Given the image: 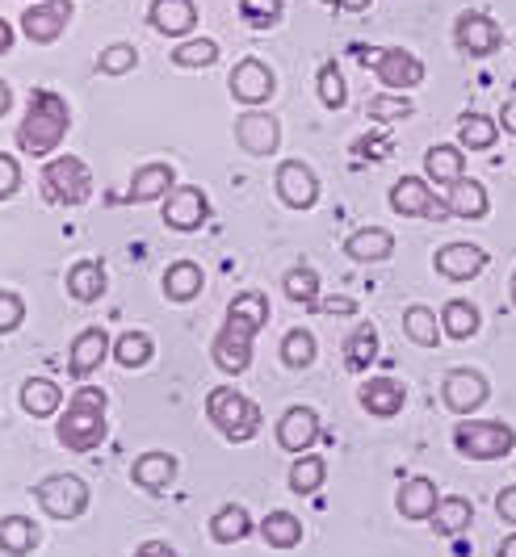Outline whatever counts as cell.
<instances>
[{"label":"cell","instance_id":"obj_53","mask_svg":"<svg viewBox=\"0 0 516 557\" xmlns=\"http://www.w3.org/2000/svg\"><path fill=\"white\" fill-rule=\"evenodd\" d=\"M13 51V26L0 17V55H9Z\"/></svg>","mask_w":516,"mask_h":557},{"label":"cell","instance_id":"obj_3","mask_svg":"<svg viewBox=\"0 0 516 557\" xmlns=\"http://www.w3.org/2000/svg\"><path fill=\"white\" fill-rule=\"evenodd\" d=\"M110 398L101 386H81L67 403V416H59L56 423V441L72 453H93L110 436V419H106Z\"/></svg>","mask_w":516,"mask_h":557},{"label":"cell","instance_id":"obj_39","mask_svg":"<svg viewBox=\"0 0 516 557\" xmlns=\"http://www.w3.org/2000/svg\"><path fill=\"white\" fill-rule=\"evenodd\" d=\"M403 332H407V339H416L420 348H437V339H441V323H437V310H429V307H407V310H403Z\"/></svg>","mask_w":516,"mask_h":557},{"label":"cell","instance_id":"obj_21","mask_svg":"<svg viewBox=\"0 0 516 557\" xmlns=\"http://www.w3.org/2000/svg\"><path fill=\"white\" fill-rule=\"evenodd\" d=\"M147 22H151V29H160L164 38H185L198 26V4L194 0H151Z\"/></svg>","mask_w":516,"mask_h":557},{"label":"cell","instance_id":"obj_23","mask_svg":"<svg viewBox=\"0 0 516 557\" xmlns=\"http://www.w3.org/2000/svg\"><path fill=\"white\" fill-rule=\"evenodd\" d=\"M131 478H135V486L147 491V495H164V491H172V482H176V457L172 453H144L135 461Z\"/></svg>","mask_w":516,"mask_h":557},{"label":"cell","instance_id":"obj_44","mask_svg":"<svg viewBox=\"0 0 516 557\" xmlns=\"http://www.w3.org/2000/svg\"><path fill=\"white\" fill-rule=\"evenodd\" d=\"M135 63H139V51H135L131 42H110V47H101V55H97V72H106V76H126V72H135Z\"/></svg>","mask_w":516,"mask_h":557},{"label":"cell","instance_id":"obj_58","mask_svg":"<svg viewBox=\"0 0 516 557\" xmlns=\"http://www.w3.org/2000/svg\"><path fill=\"white\" fill-rule=\"evenodd\" d=\"M513 302H516V273H513Z\"/></svg>","mask_w":516,"mask_h":557},{"label":"cell","instance_id":"obj_7","mask_svg":"<svg viewBox=\"0 0 516 557\" xmlns=\"http://www.w3.org/2000/svg\"><path fill=\"white\" fill-rule=\"evenodd\" d=\"M34 499L51 520H81L88 511V482L81 474H51L34 486Z\"/></svg>","mask_w":516,"mask_h":557},{"label":"cell","instance_id":"obj_50","mask_svg":"<svg viewBox=\"0 0 516 557\" xmlns=\"http://www.w3.org/2000/svg\"><path fill=\"white\" fill-rule=\"evenodd\" d=\"M495 511H500L504 524H516V486H504V491L495 495Z\"/></svg>","mask_w":516,"mask_h":557},{"label":"cell","instance_id":"obj_16","mask_svg":"<svg viewBox=\"0 0 516 557\" xmlns=\"http://www.w3.org/2000/svg\"><path fill=\"white\" fill-rule=\"evenodd\" d=\"M176 189V172L172 164H144L135 168V176H131V185L114 197V201H126V206H147V201H164V197Z\"/></svg>","mask_w":516,"mask_h":557},{"label":"cell","instance_id":"obj_24","mask_svg":"<svg viewBox=\"0 0 516 557\" xmlns=\"http://www.w3.org/2000/svg\"><path fill=\"white\" fill-rule=\"evenodd\" d=\"M344 251H348L353 260H361V264H378V260H391L395 235H391L386 226H361V231H353V235L344 239Z\"/></svg>","mask_w":516,"mask_h":557},{"label":"cell","instance_id":"obj_20","mask_svg":"<svg viewBox=\"0 0 516 557\" xmlns=\"http://www.w3.org/2000/svg\"><path fill=\"white\" fill-rule=\"evenodd\" d=\"M319 441V411L316 407H290L286 416L278 419V445L286 453H307Z\"/></svg>","mask_w":516,"mask_h":557},{"label":"cell","instance_id":"obj_25","mask_svg":"<svg viewBox=\"0 0 516 557\" xmlns=\"http://www.w3.org/2000/svg\"><path fill=\"white\" fill-rule=\"evenodd\" d=\"M425 176L437 181V185H445V189H454L462 176H466V151L462 147H450V143H437L425 151Z\"/></svg>","mask_w":516,"mask_h":557},{"label":"cell","instance_id":"obj_11","mask_svg":"<svg viewBox=\"0 0 516 557\" xmlns=\"http://www.w3.org/2000/svg\"><path fill=\"white\" fill-rule=\"evenodd\" d=\"M454 42H458L462 55L488 59L504 47V29L495 26L488 13H458V22H454Z\"/></svg>","mask_w":516,"mask_h":557},{"label":"cell","instance_id":"obj_42","mask_svg":"<svg viewBox=\"0 0 516 557\" xmlns=\"http://www.w3.org/2000/svg\"><path fill=\"white\" fill-rule=\"evenodd\" d=\"M282 289H286L290 302H298V307H316L319 302V273L316 269H290L286 281H282Z\"/></svg>","mask_w":516,"mask_h":557},{"label":"cell","instance_id":"obj_46","mask_svg":"<svg viewBox=\"0 0 516 557\" xmlns=\"http://www.w3.org/2000/svg\"><path fill=\"white\" fill-rule=\"evenodd\" d=\"M319 101L328 106V110H344V101H348V88H344V76L336 63H323L319 67Z\"/></svg>","mask_w":516,"mask_h":557},{"label":"cell","instance_id":"obj_10","mask_svg":"<svg viewBox=\"0 0 516 557\" xmlns=\"http://www.w3.org/2000/svg\"><path fill=\"white\" fill-rule=\"evenodd\" d=\"M228 88H231V97H235L239 106H248V110H260V106L273 97V88H278V76H273V67H269V63H260V59H239V63L231 67Z\"/></svg>","mask_w":516,"mask_h":557},{"label":"cell","instance_id":"obj_22","mask_svg":"<svg viewBox=\"0 0 516 557\" xmlns=\"http://www.w3.org/2000/svg\"><path fill=\"white\" fill-rule=\"evenodd\" d=\"M357 403L378 419H391L403 411V403H407V391H403V382L395 377H370V382H361L357 386Z\"/></svg>","mask_w":516,"mask_h":557},{"label":"cell","instance_id":"obj_6","mask_svg":"<svg viewBox=\"0 0 516 557\" xmlns=\"http://www.w3.org/2000/svg\"><path fill=\"white\" fill-rule=\"evenodd\" d=\"M42 189L56 206H85L93 197V172L81 156H56L42 168Z\"/></svg>","mask_w":516,"mask_h":557},{"label":"cell","instance_id":"obj_29","mask_svg":"<svg viewBox=\"0 0 516 557\" xmlns=\"http://www.w3.org/2000/svg\"><path fill=\"white\" fill-rule=\"evenodd\" d=\"M429 520H432V532H437V536H462V532L470 529V520H475V503L462 499V495L437 499Z\"/></svg>","mask_w":516,"mask_h":557},{"label":"cell","instance_id":"obj_38","mask_svg":"<svg viewBox=\"0 0 516 557\" xmlns=\"http://www.w3.org/2000/svg\"><path fill=\"white\" fill-rule=\"evenodd\" d=\"M316 357H319V344L307 327L286 332V339H282V364H286V369H311Z\"/></svg>","mask_w":516,"mask_h":557},{"label":"cell","instance_id":"obj_27","mask_svg":"<svg viewBox=\"0 0 516 557\" xmlns=\"http://www.w3.org/2000/svg\"><path fill=\"white\" fill-rule=\"evenodd\" d=\"M17 403H22L26 416L51 419V416H59V407H63V391H59V382H51V377H29V382H22Z\"/></svg>","mask_w":516,"mask_h":557},{"label":"cell","instance_id":"obj_52","mask_svg":"<svg viewBox=\"0 0 516 557\" xmlns=\"http://www.w3.org/2000/svg\"><path fill=\"white\" fill-rule=\"evenodd\" d=\"M135 557H181L172 545H164V541H144L139 549H135Z\"/></svg>","mask_w":516,"mask_h":557},{"label":"cell","instance_id":"obj_33","mask_svg":"<svg viewBox=\"0 0 516 557\" xmlns=\"http://www.w3.org/2000/svg\"><path fill=\"white\" fill-rule=\"evenodd\" d=\"M210 536H214L219 545H239V541L253 536V516H248L239 503H228V507H219V516L210 520Z\"/></svg>","mask_w":516,"mask_h":557},{"label":"cell","instance_id":"obj_47","mask_svg":"<svg viewBox=\"0 0 516 557\" xmlns=\"http://www.w3.org/2000/svg\"><path fill=\"white\" fill-rule=\"evenodd\" d=\"M373 122H400V117H411V101L400 97V92H382V97H370V106H366Z\"/></svg>","mask_w":516,"mask_h":557},{"label":"cell","instance_id":"obj_57","mask_svg":"<svg viewBox=\"0 0 516 557\" xmlns=\"http://www.w3.org/2000/svg\"><path fill=\"white\" fill-rule=\"evenodd\" d=\"M500 557H516V532H513V536H504V545H500Z\"/></svg>","mask_w":516,"mask_h":557},{"label":"cell","instance_id":"obj_54","mask_svg":"<svg viewBox=\"0 0 516 557\" xmlns=\"http://www.w3.org/2000/svg\"><path fill=\"white\" fill-rule=\"evenodd\" d=\"M500 126H504L508 135H516V97L508 101V106H504V117H500Z\"/></svg>","mask_w":516,"mask_h":557},{"label":"cell","instance_id":"obj_55","mask_svg":"<svg viewBox=\"0 0 516 557\" xmlns=\"http://www.w3.org/2000/svg\"><path fill=\"white\" fill-rule=\"evenodd\" d=\"M9 110H13V88L0 81V117H4Z\"/></svg>","mask_w":516,"mask_h":557},{"label":"cell","instance_id":"obj_1","mask_svg":"<svg viewBox=\"0 0 516 557\" xmlns=\"http://www.w3.org/2000/svg\"><path fill=\"white\" fill-rule=\"evenodd\" d=\"M265 323H269V298L260 289H244V294L231 298L228 319H223V327H219L214 344H210V357L219 364V373H228V377L248 373V364H253V339H257V332Z\"/></svg>","mask_w":516,"mask_h":557},{"label":"cell","instance_id":"obj_18","mask_svg":"<svg viewBox=\"0 0 516 557\" xmlns=\"http://www.w3.org/2000/svg\"><path fill=\"white\" fill-rule=\"evenodd\" d=\"M106 357H114V339L101 332V327H88L72 339V348H67V373L76 377V382H85L93 377Z\"/></svg>","mask_w":516,"mask_h":557},{"label":"cell","instance_id":"obj_59","mask_svg":"<svg viewBox=\"0 0 516 557\" xmlns=\"http://www.w3.org/2000/svg\"><path fill=\"white\" fill-rule=\"evenodd\" d=\"M323 4H336V0H323Z\"/></svg>","mask_w":516,"mask_h":557},{"label":"cell","instance_id":"obj_17","mask_svg":"<svg viewBox=\"0 0 516 557\" xmlns=\"http://www.w3.org/2000/svg\"><path fill=\"white\" fill-rule=\"evenodd\" d=\"M235 143H239L248 156H273L278 143H282V126H278L273 113L248 110L235 117Z\"/></svg>","mask_w":516,"mask_h":557},{"label":"cell","instance_id":"obj_56","mask_svg":"<svg viewBox=\"0 0 516 557\" xmlns=\"http://www.w3.org/2000/svg\"><path fill=\"white\" fill-rule=\"evenodd\" d=\"M341 9H348V13H361V9H370V0H336Z\"/></svg>","mask_w":516,"mask_h":557},{"label":"cell","instance_id":"obj_12","mask_svg":"<svg viewBox=\"0 0 516 557\" xmlns=\"http://www.w3.org/2000/svg\"><path fill=\"white\" fill-rule=\"evenodd\" d=\"M273 185H278V197L286 201L290 210H311L319 201V176L311 164H303V160H282L278 164V176H273Z\"/></svg>","mask_w":516,"mask_h":557},{"label":"cell","instance_id":"obj_40","mask_svg":"<svg viewBox=\"0 0 516 557\" xmlns=\"http://www.w3.org/2000/svg\"><path fill=\"white\" fill-rule=\"evenodd\" d=\"M172 63L176 67H210V63H219V42L214 38H185L172 47Z\"/></svg>","mask_w":516,"mask_h":557},{"label":"cell","instance_id":"obj_35","mask_svg":"<svg viewBox=\"0 0 516 557\" xmlns=\"http://www.w3.org/2000/svg\"><path fill=\"white\" fill-rule=\"evenodd\" d=\"M260 536H265L273 549H294V545L303 541V520L290 516V511H269V516L260 520Z\"/></svg>","mask_w":516,"mask_h":557},{"label":"cell","instance_id":"obj_49","mask_svg":"<svg viewBox=\"0 0 516 557\" xmlns=\"http://www.w3.org/2000/svg\"><path fill=\"white\" fill-rule=\"evenodd\" d=\"M17 189H22V164L9 151H0V201H9Z\"/></svg>","mask_w":516,"mask_h":557},{"label":"cell","instance_id":"obj_37","mask_svg":"<svg viewBox=\"0 0 516 557\" xmlns=\"http://www.w3.org/2000/svg\"><path fill=\"white\" fill-rule=\"evenodd\" d=\"M151 357H156V344L147 332H122L114 339V361L122 369H144Z\"/></svg>","mask_w":516,"mask_h":557},{"label":"cell","instance_id":"obj_41","mask_svg":"<svg viewBox=\"0 0 516 557\" xmlns=\"http://www.w3.org/2000/svg\"><path fill=\"white\" fill-rule=\"evenodd\" d=\"M373 357H378V332L366 323V327H357V332L348 335V344H344V364H348L353 373H361V369H370Z\"/></svg>","mask_w":516,"mask_h":557},{"label":"cell","instance_id":"obj_15","mask_svg":"<svg viewBox=\"0 0 516 557\" xmlns=\"http://www.w3.org/2000/svg\"><path fill=\"white\" fill-rule=\"evenodd\" d=\"M67 22H72V4L67 0H34L22 13V34H26L29 42L47 47V42H56L59 34L67 29Z\"/></svg>","mask_w":516,"mask_h":557},{"label":"cell","instance_id":"obj_8","mask_svg":"<svg viewBox=\"0 0 516 557\" xmlns=\"http://www.w3.org/2000/svg\"><path fill=\"white\" fill-rule=\"evenodd\" d=\"M391 210L403 219H450V206L432 194L429 176H403L391 185Z\"/></svg>","mask_w":516,"mask_h":557},{"label":"cell","instance_id":"obj_26","mask_svg":"<svg viewBox=\"0 0 516 557\" xmlns=\"http://www.w3.org/2000/svg\"><path fill=\"white\" fill-rule=\"evenodd\" d=\"M164 298L169 302H176V307H185V302H194L201 294V285H206V273H201V264H194V260H176V264H169L164 269Z\"/></svg>","mask_w":516,"mask_h":557},{"label":"cell","instance_id":"obj_4","mask_svg":"<svg viewBox=\"0 0 516 557\" xmlns=\"http://www.w3.org/2000/svg\"><path fill=\"white\" fill-rule=\"evenodd\" d=\"M206 419L214 423V432L231 441V445H244L260 432V407L239 394L235 386H214L206 394Z\"/></svg>","mask_w":516,"mask_h":557},{"label":"cell","instance_id":"obj_48","mask_svg":"<svg viewBox=\"0 0 516 557\" xmlns=\"http://www.w3.org/2000/svg\"><path fill=\"white\" fill-rule=\"evenodd\" d=\"M26 323V302L13 289H0V335H13Z\"/></svg>","mask_w":516,"mask_h":557},{"label":"cell","instance_id":"obj_51","mask_svg":"<svg viewBox=\"0 0 516 557\" xmlns=\"http://www.w3.org/2000/svg\"><path fill=\"white\" fill-rule=\"evenodd\" d=\"M316 310L319 314H336V319H341V314H357V302H353V298H319Z\"/></svg>","mask_w":516,"mask_h":557},{"label":"cell","instance_id":"obj_45","mask_svg":"<svg viewBox=\"0 0 516 557\" xmlns=\"http://www.w3.org/2000/svg\"><path fill=\"white\" fill-rule=\"evenodd\" d=\"M286 13V0H239V17L253 29H269L282 22Z\"/></svg>","mask_w":516,"mask_h":557},{"label":"cell","instance_id":"obj_19","mask_svg":"<svg viewBox=\"0 0 516 557\" xmlns=\"http://www.w3.org/2000/svg\"><path fill=\"white\" fill-rule=\"evenodd\" d=\"M437 273L450 281H475L483 269H488V251L479 244H445V248L432 256Z\"/></svg>","mask_w":516,"mask_h":557},{"label":"cell","instance_id":"obj_9","mask_svg":"<svg viewBox=\"0 0 516 557\" xmlns=\"http://www.w3.org/2000/svg\"><path fill=\"white\" fill-rule=\"evenodd\" d=\"M164 226L169 231H181V235H194L210 223V197L201 194L198 185H176L169 197H164Z\"/></svg>","mask_w":516,"mask_h":557},{"label":"cell","instance_id":"obj_5","mask_svg":"<svg viewBox=\"0 0 516 557\" xmlns=\"http://www.w3.org/2000/svg\"><path fill=\"white\" fill-rule=\"evenodd\" d=\"M454 445L462 457L475 461H500L516 448V432L500 419H462L454 428Z\"/></svg>","mask_w":516,"mask_h":557},{"label":"cell","instance_id":"obj_2","mask_svg":"<svg viewBox=\"0 0 516 557\" xmlns=\"http://www.w3.org/2000/svg\"><path fill=\"white\" fill-rule=\"evenodd\" d=\"M67 131H72V110H67V101L51 92V88H38V92H29V110L26 117L17 122V147L26 151V156H51L59 143L67 139Z\"/></svg>","mask_w":516,"mask_h":557},{"label":"cell","instance_id":"obj_30","mask_svg":"<svg viewBox=\"0 0 516 557\" xmlns=\"http://www.w3.org/2000/svg\"><path fill=\"white\" fill-rule=\"evenodd\" d=\"M445 206H450V214H454V219H470V223L488 219V210H491L488 189H483L479 181H466V176H462L458 185L450 189V197H445Z\"/></svg>","mask_w":516,"mask_h":557},{"label":"cell","instance_id":"obj_32","mask_svg":"<svg viewBox=\"0 0 516 557\" xmlns=\"http://www.w3.org/2000/svg\"><path fill=\"white\" fill-rule=\"evenodd\" d=\"M38 545V524L29 516H0V554L26 557Z\"/></svg>","mask_w":516,"mask_h":557},{"label":"cell","instance_id":"obj_36","mask_svg":"<svg viewBox=\"0 0 516 557\" xmlns=\"http://www.w3.org/2000/svg\"><path fill=\"white\" fill-rule=\"evenodd\" d=\"M328 478V461L319 453H303L294 466H290V491L294 495H316Z\"/></svg>","mask_w":516,"mask_h":557},{"label":"cell","instance_id":"obj_28","mask_svg":"<svg viewBox=\"0 0 516 557\" xmlns=\"http://www.w3.org/2000/svg\"><path fill=\"white\" fill-rule=\"evenodd\" d=\"M403 520H429L432 507H437V482L432 478H407L400 486V499H395Z\"/></svg>","mask_w":516,"mask_h":557},{"label":"cell","instance_id":"obj_43","mask_svg":"<svg viewBox=\"0 0 516 557\" xmlns=\"http://www.w3.org/2000/svg\"><path fill=\"white\" fill-rule=\"evenodd\" d=\"M458 147H470V151H488V147H495V122L483 117V113H466V117H462Z\"/></svg>","mask_w":516,"mask_h":557},{"label":"cell","instance_id":"obj_34","mask_svg":"<svg viewBox=\"0 0 516 557\" xmlns=\"http://www.w3.org/2000/svg\"><path fill=\"white\" fill-rule=\"evenodd\" d=\"M479 307L475 302H466V298H454V302H445L441 310V332L450 335V339H470V335L479 332Z\"/></svg>","mask_w":516,"mask_h":557},{"label":"cell","instance_id":"obj_14","mask_svg":"<svg viewBox=\"0 0 516 557\" xmlns=\"http://www.w3.org/2000/svg\"><path fill=\"white\" fill-rule=\"evenodd\" d=\"M488 377L483 373H475V369H454V373H445V382H441V398H445V407L454 411V416H475L483 403H488Z\"/></svg>","mask_w":516,"mask_h":557},{"label":"cell","instance_id":"obj_31","mask_svg":"<svg viewBox=\"0 0 516 557\" xmlns=\"http://www.w3.org/2000/svg\"><path fill=\"white\" fill-rule=\"evenodd\" d=\"M106 269H101V260H76L72 269H67V294L76 298V302H97L101 294H106Z\"/></svg>","mask_w":516,"mask_h":557},{"label":"cell","instance_id":"obj_13","mask_svg":"<svg viewBox=\"0 0 516 557\" xmlns=\"http://www.w3.org/2000/svg\"><path fill=\"white\" fill-rule=\"evenodd\" d=\"M370 63H373V76L386 84L391 92H407V88H420L425 84V63L411 55V51H403V47H386Z\"/></svg>","mask_w":516,"mask_h":557}]
</instances>
